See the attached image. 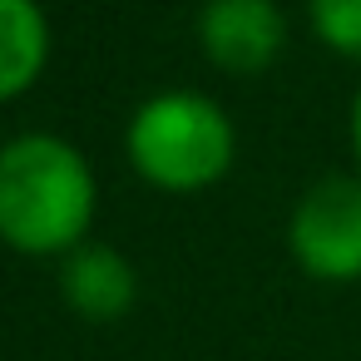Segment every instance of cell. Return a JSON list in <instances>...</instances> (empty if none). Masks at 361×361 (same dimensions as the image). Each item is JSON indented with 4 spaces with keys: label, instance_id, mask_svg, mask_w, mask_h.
<instances>
[{
    "label": "cell",
    "instance_id": "7",
    "mask_svg": "<svg viewBox=\"0 0 361 361\" xmlns=\"http://www.w3.org/2000/svg\"><path fill=\"white\" fill-rule=\"evenodd\" d=\"M307 20L331 55L361 60V0H307Z\"/></svg>",
    "mask_w": 361,
    "mask_h": 361
},
{
    "label": "cell",
    "instance_id": "8",
    "mask_svg": "<svg viewBox=\"0 0 361 361\" xmlns=\"http://www.w3.org/2000/svg\"><path fill=\"white\" fill-rule=\"evenodd\" d=\"M351 154H356V173H361V85H356V99H351Z\"/></svg>",
    "mask_w": 361,
    "mask_h": 361
},
{
    "label": "cell",
    "instance_id": "3",
    "mask_svg": "<svg viewBox=\"0 0 361 361\" xmlns=\"http://www.w3.org/2000/svg\"><path fill=\"white\" fill-rule=\"evenodd\" d=\"M287 252L317 282L361 277V173H326L292 203Z\"/></svg>",
    "mask_w": 361,
    "mask_h": 361
},
{
    "label": "cell",
    "instance_id": "2",
    "mask_svg": "<svg viewBox=\"0 0 361 361\" xmlns=\"http://www.w3.org/2000/svg\"><path fill=\"white\" fill-rule=\"evenodd\" d=\"M124 154L149 188L203 193L233 169L238 134L218 99L198 90H164L134 109L124 129Z\"/></svg>",
    "mask_w": 361,
    "mask_h": 361
},
{
    "label": "cell",
    "instance_id": "6",
    "mask_svg": "<svg viewBox=\"0 0 361 361\" xmlns=\"http://www.w3.org/2000/svg\"><path fill=\"white\" fill-rule=\"evenodd\" d=\"M50 60V20L40 0H0V104L20 99Z\"/></svg>",
    "mask_w": 361,
    "mask_h": 361
},
{
    "label": "cell",
    "instance_id": "5",
    "mask_svg": "<svg viewBox=\"0 0 361 361\" xmlns=\"http://www.w3.org/2000/svg\"><path fill=\"white\" fill-rule=\"evenodd\" d=\"M60 297L85 322H119L139 297L134 262L104 243H85L60 262Z\"/></svg>",
    "mask_w": 361,
    "mask_h": 361
},
{
    "label": "cell",
    "instance_id": "1",
    "mask_svg": "<svg viewBox=\"0 0 361 361\" xmlns=\"http://www.w3.org/2000/svg\"><path fill=\"white\" fill-rule=\"evenodd\" d=\"M94 223L90 159L45 129L0 144V243L25 257H70Z\"/></svg>",
    "mask_w": 361,
    "mask_h": 361
},
{
    "label": "cell",
    "instance_id": "4",
    "mask_svg": "<svg viewBox=\"0 0 361 361\" xmlns=\"http://www.w3.org/2000/svg\"><path fill=\"white\" fill-rule=\"evenodd\" d=\"M198 45L223 75H262L287 45V16L277 0H203Z\"/></svg>",
    "mask_w": 361,
    "mask_h": 361
}]
</instances>
